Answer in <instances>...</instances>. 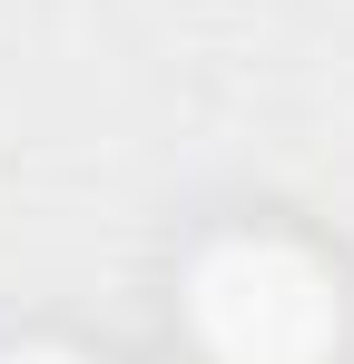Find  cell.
Wrapping results in <instances>:
<instances>
[{"instance_id": "1", "label": "cell", "mask_w": 354, "mask_h": 364, "mask_svg": "<svg viewBox=\"0 0 354 364\" xmlns=\"http://www.w3.org/2000/svg\"><path fill=\"white\" fill-rule=\"evenodd\" d=\"M187 325L217 364H325L345 296L295 237H217L187 276Z\"/></svg>"}, {"instance_id": "2", "label": "cell", "mask_w": 354, "mask_h": 364, "mask_svg": "<svg viewBox=\"0 0 354 364\" xmlns=\"http://www.w3.org/2000/svg\"><path fill=\"white\" fill-rule=\"evenodd\" d=\"M0 364H89V355H79V345H10Z\"/></svg>"}]
</instances>
